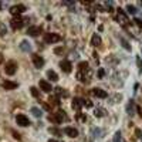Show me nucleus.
Wrapping results in <instances>:
<instances>
[{
	"label": "nucleus",
	"instance_id": "nucleus-38",
	"mask_svg": "<svg viewBox=\"0 0 142 142\" xmlns=\"http://www.w3.org/2000/svg\"><path fill=\"white\" fill-rule=\"evenodd\" d=\"M48 142H57L55 139H48Z\"/></svg>",
	"mask_w": 142,
	"mask_h": 142
},
{
	"label": "nucleus",
	"instance_id": "nucleus-7",
	"mask_svg": "<svg viewBox=\"0 0 142 142\" xmlns=\"http://www.w3.org/2000/svg\"><path fill=\"white\" fill-rule=\"evenodd\" d=\"M60 68L63 70V72H65V74H70V72L72 71V64L70 63L68 60H63V61H60Z\"/></svg>",
	"mask_w": 142,
	"mask_h": 142
},
{
	"label": "nucleus",
	"instance_id": "nucleus-28",
	"mask_svg": "<svg viewBox=\"0 0 142 142\" xmlns=\"http://www.w3.org/2000/svg\"><path fill=\"white\" fill-rule=\"evenodd\" d=\"M127 10H128V13H131V14H135V13H136V9H135L134 6H131V4L127 6Z\"/></svg>",
	"mask_w": 142,
	"mask_h": 142
},
{
	"label": "nucleus",
	"instance_id": "nucleus-14",
	"mask_svg": "<svg viewBox=\"0 0 142 142\" xmlns=\"http://www.w3.org/2000/svg\"><path fill=\"white\" fill-rule=\"evenodd\" d=\"M71 107L75 111H80V109H81V107H82V99L81 98H74V99H72V102H71Z\"/></svg>",
	"mask_w": 142,
	"mask_h": 142
},
{
	"label": "nucleus",
	"instance_id": "nucleus-36",
	"mask_svg": "<svg viewBox=\"0 0 142 142\" xmlns=\"http://www.w3.org/2000/svg\"><path fill=\"white\" fill-rule=\"evenodd\" d=\"M135 134H136V136H138V138H142V132H141V129H135Z\"/></svg>",
	"mask_w": 142,
	"mask_h": 142
},
{
	"label": "nucleus",
	"instance_id": "nucleus-1",
	"mask_svg": "<svg viewBox=\"0 0 142 142\" xmlns=\"http://www.w3.org/2000/svg\"><path fill=\"white\" fill-rule=\"evenodd\" d=\"M63 118L67 119V115H65L64 112H57V114H50V115H48V121L53 122L54 125H60V124L63 122Z\"/></svg>",
	"mask_w": 142,
	"mask_h": 142
},
{
	"label": "nucleus",
	"instance_id": "nucleus-2",
	"mask_svg": "<svg viewBox=\"0 0 142 142\" xmlns=\"http://www.w3.org/2000/svg\"><path fill=\"white\" fill-rule=\"evenodd\" d=\"M60 41H61V37L57 33L44 34V43H47V44H54V43H60Z\"/></svg>",
	"mask_w": 142,
	"mask_h": 142
},
{
	"label": "nucleus",
	"instance_id": "nucleus-32",
	"mask_svg": "<svg viewBox=\"0 0 142 142\" xmlns=\"http://www.w3.org/2000/svg\"><path fill=\"white\" fill-rule=\"evenodd\" d=\"M48 99H50V104H54V105H58V104H60V101H58L55 97H50Z\"/></svg>",
	"mask_w": 142,
	"mask_h": 142
},
{
	"label": "nucleus",
	"instance_id": "nucleus-25",
	"mask_svg": "<svg viewBox=\"0 0 142 142\" xmlns=\"http://www.w3.org/2000/svg\"><path fill=\"white\" fill-rule=\"evenodd\" d=\"M7 33V27H6L4 23H0V36H6Z\"/></svg>",
	"mask_w": 142,
	"mask_h": 142
},
{
	"label": "nucleus",
	"instance_id": "nucleus-20",
	"mask_svg": "<svg viewBox=\"0 0 142 142\" xmlns=\"http://www.w3.org/2000/svg\"><path fill=\"white\" fill-rule=\"evenodd\" d=\"M78 70H80V72L87 71L88 70V63H87V61H81V63L78 64Z\"/></svg>",
	"mask_w": 142,
	"mask_h": 142
},
{
	"label": "nucleus",
	"instance_id": "nucleus-12",
	"mask_svg": "<svg viewBox=\"0 0 142 142\" xmlns=\"http://www.w3.org/2000/svg\"><path fill=\"white\" fill-rule=\"evenodd\" d=\"M64 134L68 135L70 138H77L78 136V131L74 127H65L64 128Z\"/></svg>",
	"mask_w": 142,
	"mask_h": 142
},
{
	"label": "nucleus",
	"instance_id": "nucleus-11",
	"mask_svg": "<svg viewBox=\"0 0 142 142\" xmlns=\"http://www.w3.org/2000/svg\"><path fill=\"white\" fill-rule=\"evenodd\" d=\"M2 87L4 90H16L19 87V84L14 82V81H10V80H4V81L2 82Z\"/></svg>",
	"mask_w": 142,
	"mask_h": 142
},
{
	"label": "nucleus",
	"instance_id": "nucleus-24",
	"mask_svg": "<svg viewBox=\"0 0 142 142\" xmlns=\"http://www.w3.org/2000/svg\"><path fill=\"white\" fill-rule=\"evenodd\" d=\"M30 92H31V95L34 98H39L40 97V91H39V88H36V87H30Z\"/></svg>",
	"mask_w": 142,
	"mask_h": 142
},
{
	"label": "nucleus",
	"instance_id": "nucleus-18",
	"mask_svg": "<svg viewBox=\"0 0 142 142\" xmlns=\"http://www.w3.org/2000/svg\"><path fill=\"white\" fill-rule=\"evenodd\" d=\"M48 132L55 135V136H61V135H63V131H60L57 127H50V128H48Z\"/></svg>",
	"mask_w": 142,
	"mask_h": 142
},
{
	"label": "nucleus",
	"instance_id": "nucleus-39",
	"mask_svg": "<svg viewBox=\"0 0 142 142\" xmlns=\"http://www.w3.org/2000/svg\"><path fill=\"white\" fill-rule=\"evenodd\" d=\"M2 61H3V55H0V63H2Z\"/></svg>",
	"mask_w": 142,
	"mask_h": 142
},
{
	"label": "nucleus",
	"instance_id": "nucleus-4",
	"mask_svg": "<svg viewBox=\"0 0 142 142\" xmlns=\"http://www.w3.org/2000/svg\"><path fill=\"white\" fill-rule=\"evenodd\" d=\"M16 71H17V64L13 60H10V61H7V63L4 64V72L7 75H14Z\"/></svg>",
	"mask_w": 142,
	"mask_h": 142
},
{
	"label": "nucleus",
	"instance_id": "nucleus-19",
	"mask_svg": "<svg viewBox=\"0 0 142 142\" xmlns=\"http://www.w3.org/2000/svg\"><path fill=\"white\" fill-rule=\"evenodd\" d=\"M128 20V17H127V14L122 12V10H118V20L117 22H121V23H125Z\"/></svg>",
	"mask_w": 142,
	"mask_h": 142
},
{
	"label": "nucleus",
	"instance_id": "nucleus-3",
	"mask_svg": "<svg viewBox=\"0 0 142 142\" xmlns=\"http://www.w3.org/2000/svg\"><path fill=\"white\" fill-rule=\"evenodd\" d=\"M24 23H26V19H23V17H20V16H14L12 20H10V24H12L13 30L22 29V27L24 26Z\"/></svg>",
	"mask_w": 142,
	"mask_h": 142
},
{
	"label": "nucleus",
	"instance_id": "nucleus-37",
	"mask_svg": "<svg viewBox=\"0 0 142 142\" xmlns=\"http://www.w3.org/2000/svg\"><path fill=\"white\" fill-rule=\"evenodd\" d=\"M135 23H136V24H138V26H139V27H142V22H141L139 19H135Z\"/></svg>",
	"mask_w": 142,
	"mask_h": 142
},
{
	"label": "nucleus",
	"instance_id": "nucleus-15",
	"mask_svg": "<svg viewBox=\"0 0 142 142\" xmlns=\"http://www.w3.org/2000/svg\"><path fill=\"white\" fill-rule=\"evenodd\" d=\"M20 48H22L23 51H26V53H29V51H31V44L29 43L27 40H23L22 43H20Z\"/></svg>",
	"mask_w": 142,
	"mask_h": 142
},
{
	"label": "nucleus",
	"instance_id": "nucleus-34",
	"mask_svg": "<svg viewBox=\"0 0 142 142\" xmlns=\"http://www.w3.org/2000/svg\"><path fill=\"white\" fill-rule=\"evenodd\" d=\"M82 105H85V107H88V108H91V107H92V102H91V101H82Z\"/></svg>",
	"mask_w": 142,
	"mask_h": 142
},
{
	"label": "nucleus",
	"instance_id": "nucleus-27",
	"mask_svg": "<svg viewBox=\"0 0 142 142\" xmlns=\"http://www.w3.org/2000/svg\"><path fill=\"white\" fill-rule=\"evenodd\" d=\"M121 44H122V47L125 48V50L131 51V46H129V44H128V41H127L125 39H121Z\"/></svg>",
	"mask_w": 142,
	"mask_h": 142
},
{
	"label": "nucleus",
	"instance_id": "nucleus-40",
	"mask_svg": "<svg viewBox=\"0 0 142 142\" xmlns=\"http://www.w3.org/2000/svg\"><path fill=\"white\" fill-rule=\"evenodd\" d=\"M0 10H2V3H0Z\"/></svg>",
	"mask_w": 142,
	"mask_h": 142
},
{
	"label": "nucleus",
	"instance_id": "nucleus-31",
	"mask_svg": "<svg viewBox=\"0 0 142 142\" xmlns=\"http://www.w3.org/2000/svg\"><path fill=\"white\" fill-rule=\"evenodd\" d=\"M119 141H121V132L117 131L115 135H114V142H119Z\"/></svg>",
	"mask_w": 142,
	"mask_h": 142
},
{
	"label": "nucleus",
	"instance_id": "nucleus-26",
	"mask_svg": "<svg viewBox=\"0 0 142 142\" xmlns=\"http://www.w3.org/2000/svg\"><path fill=\"white\" fill-rule=\"evenodd\" d=\"M75 118H77L78 122H85V121H87V115H84V114H77Z\"/></svg>",
	"mask_w": 142,
	"mask_h": 142
},
{
	"label": "nucleus",
	"instance_id": "nucleus-22",
	"mask_svg": "<svg viewBox=\"0 0 142 142\" xmlns=\"http://www.w3.org/2000/svg\"><path fill=\"white\" fill-rule=\"evenodd\" d=\"M54 91H55V94H57V95H64V97H67V95H68V92H65L61 87H55V88H54Z\"/></svg>",
	"mask_w": 142,
	"mask_h": 142
},
{
	"label": "nucleus",
	"instance_id": "nucleus-8",
	"mask_svg": "<svg viewBox=\"0 0 142 142\" xmlns=\"http://www.w3.org/2000/svg\"><path fill=\"white\" fill-rule=\"evenodd\" d=\"M44 58L41 57V55L39 54H33V64H34V67L36 68H43V65H44Z\"/></svg>",
	"mask_w": 142,
	"mask_h": 142
},
{
	"label": "nucleus",
	"instance_id": "nucleus-9",
	"mask_svg": "<svg viewBox=\"0 0 142 142\" xmlns=\"http://www.w3.org/2000/svg\"><path fill=\"white\" fill-rule=\"evenodd\" d=\"M39 85H40L41 91H44V92H51V91H53V90H54L53 87H51V82L46 81V80H40Z\"/></svg>",
	"mask_w": 142,
	"mask_h": 142
},
{
	"label": "nucleus",
	"instance_id": "nucleus-33",
	"mask_svg": "<svg viewBox=\"0 0 142 142\" xmlns=\"http://www.w3.org/2000/svg\"><path fill=\"white\" fill-rule=\"evenodd\" d=\"M136 64H138V70H139V72L142 71V61H141V57L138 55L136 57Z\"/></svg>",
	"mask_w": 142,
	"mask_h": 142
},
{
	"label": "nucleus",
	"instance_id": "nucleus-17",
	"mask_svg": "<svg viewBox=\"0 0 142 142\" xmlns=\"http://www.w3.org/2000/svg\"><path fill=\"white\" fill-rule=\"evenodd\" d=\"M91 44H92V46H95V47H98L99 44H101V37H99L98 34H92V37H91Z\"/></svg>",
	"mask_w": 142,
	"mask_h": 142
},
{
	"label": "nucleus",
	"instance_id": "nucleus-23",
	"mask_svg": "<svg viewBox=\"0 0 142 142\" xmlns=\"http://www.w3.org/2000/svg\"><path fill=\"white\" fill-rule=\"evenodd\" d=\"M94 114H95V117H98V118H102V117H105V111H104L102 108H97L94 111Z\"/></svg>",
	"mask_w": 142,
	"mask_h": 142
},
{
	"label": "nucleus",
	"instance_id": "nucleus-16",
	"mask_svg": "<svg viewBox=\"0 0 142 142\" xmlns=\"http://www.w3.org/2000/svg\"><path fill=\"white\" fill-rule=\"evenodd\" d=\"M47 77L50 81H53V82H57L58 81V75H57V72L53 71V70H48L47 71Z\"/></svg>",
	"mask_w": 142,
	"mask_h": 142
},
{
	"label": "nucleus",
	"instance_id": "nucleus-35",
	"mask_svg": "<svg viewBox=\"0 0 142 142\" xmlns=\"http://www.w3.org/2000/svg\"><path fill=\"white\" fill-rule=\"evenodd\" d=\"M41 105H43V108L46 109V111H51V107L48 105V104H44V102H43V104H41Z\"/></svg>",
	"mask_w": 142,
	"mask_h": 142
},
{
	"label": "nucleus",
	"instance_id": "nucleus-30",
	"mask_svg": "<svg viewBox=\"0 0 142 142\" xmlns=\"http://www.w3.org/2000/svg\"><path fill=\"white\" fill-rule=\"evenodd\" d=\"M104 75H105V70H104V68H99L98 72H97V77H98V78H104Z\"/></svg>",
	"mask_w": 142,
	"mask_h": 142
},
{
	"label": "nucleus",
	"instance_id": "nucleus-13",
	"mask_svg": "<svg viewBox=\"0 0 142 142\" xmlns=\"http://www.w3.org/2000/svg\"><path fill=\"white\" fill-rule=\"evenodd\" d=\"M92 94H94L95 97H98V98H107V97H108V94L101 88H94L92 90Z\"/></svg>",
	"mask_w": 142,
	"mask_h": 142
},
{
	"label": "nucleus",
	"instance_id": "nucleus-6",
	"mask_svg": "<svg viewBox=\"0 0 142 142\" xmlns=\"http://www.w3.org/2000/svg\"><path fill=\"white\" fill-rule=\"evenodd\" d=\"M27 10V7L24 4H14L10 7V13H12L13 16H20L22 13H24Z\"/></svg>",
	"mask_w": 142,
	"mask_h": 142
},
{
	"label": "nucleus",
	"instance_id": "nucleus-5",
	"mask_svg": "<svg viewBox=\"0 0 142 142\" xmlns=\"http://www.w3.org/2000/svg\"><path fill=\"white\" fill-rule=\"evenodd\" d=\"M16 122H17V125H20V127H29L30 125V119L27 118L24 114H17L16 115Z\"/></svg>",
	"mask_w": 142,
	"mask_h": 142
},
{
	"label": "nucleus",
	"instance_id": "nucleus-21",
	"mask_svg": "<svg viewBox=\"0 0 142 142\" xmlns=\"http://www.w3.org/2000/svg\"><path fill=\"white\" fill-rule=\"evenodd\" d=\"M31 114H33L34 117H37V118H40V117L43 115V111L39 109L37 107H33V108H31Z\"/></svg>",
	"mask_w": 142,
	"mask_h": 142
},
{
	"label": "nucleus",
	"instance_id": "nucleus-10",
	"mask_svg": "<svg viewBox=\"0 0 142 142\" xmlns=\"http://www.w3.org/2000/svg\"><path fill=\"white\" fill-rule=\"evenodd\" d=\"M40 31H41V27H39V26H30L29 29H27V36H30V37H37L40 34Z\"/></svg>",
	"mask_w": 142,
	"mask_h": 142
},
{
	"label": "nucleus",
	"instance_id": "nucleus-29",
	"mask_svg": "<svg viewBox=\"0 0 142 142\" xmlns=\"http://www.w3.org/2000/svg\"><path fill=\"white\" fill-rule=\"evenodd\" d=\"M64 51V47H55L54 48V54L55 55H61V53Z\"/></svg>",
	"mask_w": 142,
	"mask_h": 142
}]
</instances>
